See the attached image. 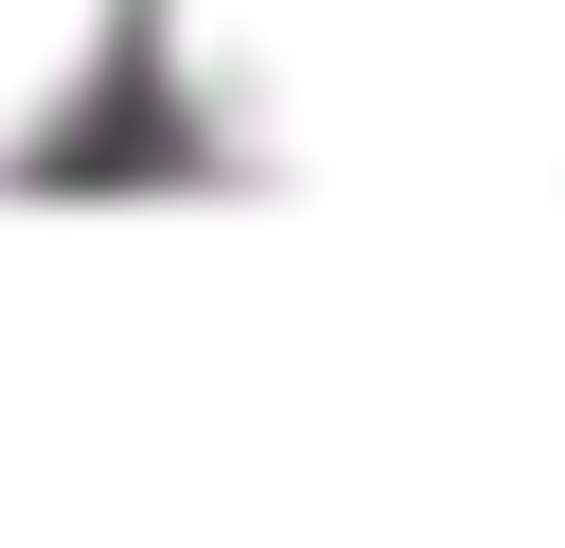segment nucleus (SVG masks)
Segmentation results:
<instances>
[{"mask_svg":"<svg viewBox=\"0 0 565 548\" xmlns=\"http://www.w3.org/2000/svg\"><path fill=\"white\" fill-rule=\"evenodd\" d=\"M124 53L282 194H565V0H124Z\"/></svg>","mask_w":565,"mask_h":548,"instance_id":"nucleus-1","label":"nucleus"},{"mask_svg":"<svg viewBox=\"0 0 565 548\" xmlns=\"http://www.w3.org/2000/svg\"><path fill=\"white\" fill-rule=\"evenodd\" d=\"M124 71V0H0V159H35Z\"/></svg>","mask_w":565,"mask_h":548,"instance_id":"nucleus-2","label":"nucleus"}]
</instances>
